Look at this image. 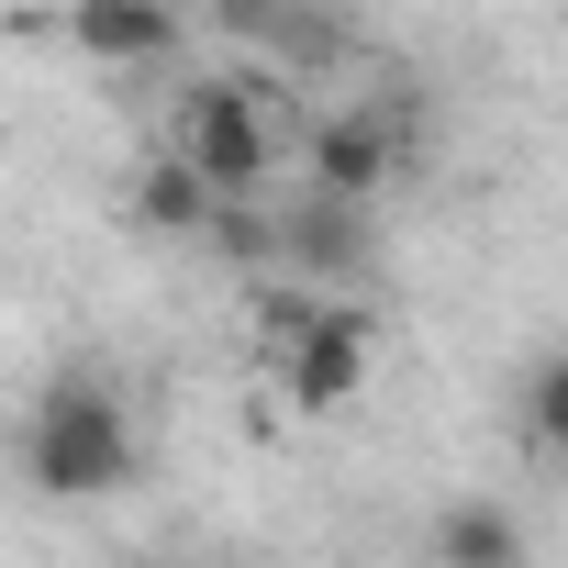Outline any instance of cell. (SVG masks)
Masks as SVG:
<instances>
[{"instance_id":"obj_5","label":"cell","mask_w":568,"mask_h":568,"mask_svg":"<svg viewBox=\"0 0 568 568\" xmlns=\"http://www.w3.org/2000/svg\"><path fill=\"white\" fill-rule=\"evenodd\" d=\"M379 234H368V201H335V190H302V212H278V267H302V278H368Z\"/></svg>"},{"instance_id":"obj_4","label":"cell","mask_w":568,"mask_h":568,"mask_svg":"<svg viewBox=\"0 0 568 568\" xmlns=\"http://www.w3.org/2000/svg\"><path fill=\"white\" fill-rule=\"evenodd\" d=\"M402 156H413V123L379 112V101L324 112V123L302 134V168H313V190H335V201H379V190L402 179Z\"/></svg>"},{"instance_id":"obj_10","label":"cell","mask_w":568,"mask_h":568,"mask_svg":"<svg viewBox=\"0 0 568 568\" xmlns=\"http://www.w3.org/2000/svg\"><path fill=\"white\" fill-rule=\"evenodd\" d=\"M524 446H546V457H568V346L524 379Z\"/></svg>"},{"instance_id":"obj_9","label":"cell","mask_w":568,"mask_h":568,"mask_svg":"<svg viewBox=\"0 0 568 568\" xmlns=\"http://www.w3.org/2000/svg\"><path fill=\"white\" fill-rule=\"evenodd\" d=\"M212 23L245 34V45H267L278 68H324L335 57V23L313 12V0H212Z\"/></svg>"},{"instance_id":"obj_3","label":"cell","mask_w":568,"mask_h":568,"mask_svg":"<svg viewBox=\"0 0 568 568\" xmlns=\"http://www.w3.org/2000/svg\"><path fill=\"white\" fill-rule=\"evenodd\" d=\"M368 335H379V324H368V302H357V291H335L291 346L267 357L278 402H291V413H335V402H357V390H368Z\"/></svg>"},{"instance_id":"obj_2","label":"cell","mask_w":568,"mask_h":568,"mask_svg":"<svg viewBox=\"0 0 568 568\" xmlns=\"http://www.w3.org/2000/svg\"><path fill=\"white\" fill-rule=\"evenodd\" d=\"M168 145L223 201H267V168H278V79H190Z\"/></svg>"},{"instance_id":"obj_1","label":"cell","mask_w":568,"mask_h":568,"mask_svg":"<svg viewBox=\"0 0 568 568\" xmlns=\"http://www.w3.org/2000/svg\"><path fill=\"white\" fill-rule=\"evenodd\" d=\"M134 468H145V446H134L123 390L90 379V368H68L34 402V424H23V479L45 501H112V490H134Z\"/></svg>"},{"instance_id":"obj_6","label":"cell","mask_w":568,"mask_h":568,"mask_svg":"<svg viewBox=\"0 0 568 568\" xmlns=\"http://www.w3.org/2000/svg\"><path fill=\"white\" fill-rule=\"evenodd\" d=\"M68 45L90 68H168L179 57V0H68Z\"/></svg>"},{"instance_id":"obj_8","label":"cell","mask_w":568,"mask_h":568,"mask_svg":"<svg viewBox=\"0 0 568 568\" xmlns=\"http://www.w3.org/2000/svg\"><path fill=\"white\" fill-rule=\"evenodd\" d=\"M424 557H435V568H524V524H513L490 490H468V501H446V513L424 524Z\"/></svg>"},{"instance_id":"obj_7","label":"cell","mask_w":568,"mask_h":568,"mask_svg":"<svg viewBox=\"0 0 568 568\" xmlns=\"http://www.w3.org/2000/svg\"><path fill=\"white\" fill-rule=\"evenodd\" d=\"M212 212H223V190H212V179H201L179 145H156V156L134 168V223H145V234H168V245H201V234H212Z\"/></svg>"}]
</instances>
